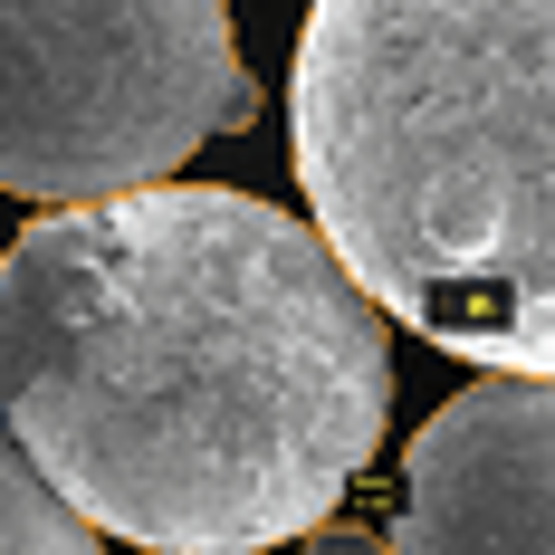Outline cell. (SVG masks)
Listing matches in <instances>:
<instances>
[{
	"instance_id": "7a4b0ae2",
	"label": "cell",
	"mask_w": 555,
	"mask_h": 555,
	"mask_svg": "<svg viewBox=\"0 0 555 555\" xmlns=\"http://www.w3.org/2000/svg\"><path fill=\"white\" fill-rule=\"evenodd\" d=\"M287 164L384 317L555 384V0H317Z\"/></svg>"
},
{
	"instance_id": "3957f363",
	"label": "cell",
	"mask_w": 555,
	"mask_h": 555,
	"mask_svg": "<svg viewBox=\"0 0 555 555\" xmlns=\"http://www.w3.org/2000/svg\"><path fill=\"white\" fill-rule=\"evenodd\" d=\"M249 115L221 0H0V192L20 202L144 192Z\"/></svg>"
},
{
	"instance_id": "277c9868",
	"label": "cell",
	"mask_w": 555,
	"mask_h": 555,
	"mask_svg": "<svg viewBox=\"0 0 555 555\" xmlns=\"http://www.w3.org/2000/svg\"><path fill=\"white\" fill-rule=\"evenodd\" d=\"M384 555H555V384L479 374L402 450Z\"/></svg>"
},
{
	"instance_id": "8992f818",
	"label": "cell",
	"mask_w": 555,
	"mask_h": 555,
	"mask_svg": "<svg viewBox=\"0 0 555 555\" xmlns=\"http://www.w3.org/2000/svg\"><path fill=\"white\" fill-rule=\"evenodd\" d=\"M307 555H384V537H364V527H317Z\"/></svg>"
},
{
	"instance_id": "6da1fadb",
	"label": "cell",
	"mask_w": 555,
	"mask_h": 555,
	"mask_svg": "<svg viewBox=\"0 0 555 555\" xmlns=\"http://www.w3.org/2000/svg\"><path fill=\"white\" fill-rule=\"evenodd\" d=\"M384 412V307L259 192L144 182L0 249V441L96 537L154 555L317 537Z\"/></svg>"
},
{
	"instance_id": "5b68a950",
	"label": "cell",
	"mask_w": 555,
	"mask_h": 555,
	"mask_svg": "<svg viewBox=\"0 0 555 555\" xmlns=\"http://www.w3.org/2000/svg\"><path fill=\"white\" fill-rule=\"evenodd\" d=\"M0 555H96V527L0 441Z\"/></svg>"
}]
</instances>
